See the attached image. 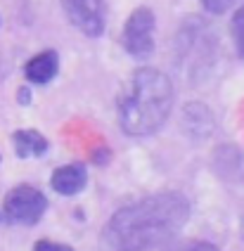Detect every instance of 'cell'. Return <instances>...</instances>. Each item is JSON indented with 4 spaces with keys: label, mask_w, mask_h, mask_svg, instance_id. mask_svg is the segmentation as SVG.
Wrapping results in <instances>:
<instances>
[{
    "label": "cell",
    "mask_w": 244,
    "mask_h": 251,
    "mask_svg": "<svg viewBox=\"0 0 244 251\" xmlns=\"http://www.w3.org/2000/svg\"><path fill=\"white\" fill-rule=\"evenodd\" d=\"M190 201L180 192H161L119 209L102 230L104 251H149L180 232Z\"/></svg>",
    "instance_id": "1"
},
{
    "label": "cell",
    "mask_w": 244,
    "mask_h": 251,
    "mask_svg": "<svg viewBox=\"0 0 244 251\" xmlns=\"http://www.w3.org/2000/svg\"><path fill=\"white\" fill-rule=\"evenodd\" d=\"M173 83L159 69L143 67L130 76L126 95L119 104V124L126 135L145 138L166 124L173 109Z\"/></svg>",
    "instance_id": "2"
},
{
    "label": "cell",
    "mask_w": 244,
    "mask_h": 251,
    "mask_svg": "<svg viewBox=\"0 0 244 251\" xmlns=\"http://www.w3.org/2000/svg\"><path fill=\"white\" fill-rule=\"evenodd\" d=\"M48 209V199L41 190L31 185L12 187L2 201V216L17 225H36Z\"/></svg>",
    "instance_id": "3"
},
{
    "label": "cell",
    "mask_w": 244,
    "mask_h": 251,
    "mask_svg": "<svg viewBox=\"0 0 244 251\" xmlns=\"http://www.w3.org/2000/svg\"><path fill=\"white\" fill-rule=\"evenodd\" d=\"M123 48L135 59H147L154 52V12L138 7L123 26Z\"/></svg>",
    "instance_id": "4"
},
{
    "label": "cell",
    "mask_w": 244,
    "mask_h": 251,
    "mask_svg": "<svg viewBox=\"0 0 244 251\" xmlns=\"http://www.w3.org/2000/svg\"><path fill=\"white\" fill-rule=\"evenodd\" d=\"M67 19L90 38L104 31V0H62Z\"/></svg>",
    "instance_id": "5"
},
{
    "label": "cell",
    "mask_w": 244,
    "mask_h": 251,
    "mask_svg": "<svg viewBox=\"0 0 244 251\" xmlns=\"http://www.w3.org/2000/svg\"><path fill=\"white\" fill-rule=\"evenodd\" d=\"M86 180H88V173L86 168L81 164H69V166H62L52 173V190L57 195H64V197H72V195H78L83 187H86Z\"/></svg>",
    "instance_id": "6"
},
{
    "label": "cell",
    "mask_w": 244,
    "mask_h": 251,
    "mask_svg": "<svg viewBox=\"0 0 244 251\" xmlns=\"http://www.w3.org/2000/svg\"><path fill=\"white\" fill-rule=\"evenodd\" d=\"M57 69H59L57 52H55V50H45L41 55H36L33 59H29L24 74H26V81H29V83L45 85L57 76Z\"/></svg>",
    "instance_id": "7"
},
{
    "label": "cell",
    "mask_w": 244,
    "mask_h": 251,
    "mask_svg": "<svg viewBox=\"0 0 244 251\" xmlns=\"http://www.w3.org/2000/svg\"><path fill=\"white\" fill-rule=\"evenodd\" d=\"M12 142H15V154L19 159L41 156L48 152V140L38 130H17L12 135Z\"/></svg>",
    "instance_id": "8"
},
{
    "label": "cell",
    "mask_w": 244,
    "mask_h": 251,
    "mask_svg": "<svg viewBox=\"0 0 244 251\" xmlns=\"http://www.w3.org/2000/svg\"><path fill=\"white\" fill-rule=\"evenodd\" d=\"M230 31H232V41H235L237 52H240V57H244V5L235 12V17H232Z\"/></svg>",
    "instance_id": "9"
},
{
    "label": "cell",
    "mask_w": 244,
    "mask_h": 251,
    "mask_svg": "<svg viewBox=\"0 0 244 251\" xmlns=\"http://www.w3.org/2000/svg\"><path fill=\"white\" fill-rule=\"evenodd\" d=\"M237 0H201V5H204V10H209V12L214 14H223L228 12L230 7L235 5Z\"/></svg>",
    "instance_id": "10"
},
{
    "label": "cell",
    "mask_w": 244,
    "mask_h": 251,
    "mask_svg": "<svg viewBox=\"0 0 244 251\" xmlns=\"http://www.w3.org/2000/svg\"><path fill=\"white\" fill-rule=\"evenodd\" d=\"M33 251H73V249H72V247H67V244H57V242L41 239V242H36Z\"/></svg>",
    "instance_id": "11"
},
{
    "label": "cell",
    "mask_w": 244,
    "mask_h": 251,
    "mask_svg": "<svg viewBox=\"0 0 244 251\" xmlns=\"http://www.w3.org/2000/svg\"><path fill=\"white\" fill-rule=\"evenodd\" d=\"M175 251H218V247H214L211 242H190V244H183Z\"/></svg>",
    "instance_id": "12"
},
{
    "label": "cell",
    "mask_w": 244,
    "mask_h": 251,
    "mask_svg": "<svg viewBox=\"0 0 244 251\" xmlns=\"http://www.w3.org/2000/svg\"><path fill=\"white\" fill-rule=\"evenodd\" d=\"M17 100L22 102V104H29L31 102V93H29V88L24 85V88H19V93H17Z\"/></svg>",
    "instance_id": "13"
}]
</instances>
